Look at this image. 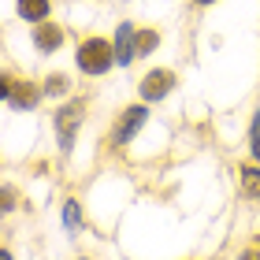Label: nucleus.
Segmentation results:
<instances>
[{"label":"nucleus","instance_id":"1","mask_svg":"<svg viewBox=\"0 0 260 260\" xmlns=\"http://www.w3.org/2000/svg\"><path fill=\"white\" fill-rule=\"evenodd\" d=\"M86 108H89L86 97H78V101H60V108H56V115H52L56 149H60L63 156H71V149H75V138H78L82 119H86Z\"/></svg>","mask_w":260,"mask_h":260},{"label":"nucleus","instance_id":"2","mask_svg":"<svg viewBox=\"0 0 260 260\" xmlns=\"http://www.w3.org/2000/svg\"><path fill=\"white\" fill-rule=\"evenodd\" d=\"M75 63H78L82 75H89V78L108 75L112 63H115V49H112V41H104V38H82V41H78V49H75Z\"/></svg>","mask_w":260,"mask_h":260},{"label":"nucleus","instance_id":"3","mask_svg":"<svg viewBox=\"0 0 260 260\" xmlns=\"http://www.w3.org/2000/svg\"><path fill=\"white\" fill-rule=\"evenodd\" d=\"M149 123V104L141 101V104H126V108L115 115V123H112V130H108V145L112 149H123V145H130V141L138 138V130Z\"/></svg>","mask_w":260,"mask_h":260},{"label":"nucleus","instance_id":"4","mask_svg":"<svg viewBox=\"0 0 260 260\" xmlns=\"http://www.w3.org/2000/svg\"><path fill=\"white\" fill-rule=\"evenodd\" d=\"M171 89H175V71H171V67H152V71H145L141 82H138V93H141V101H145V104L164 101Z\"/></svg>","mask_w":260,"mask_h":260},{"label":"nucleus","instance_id":"5","mask_svg":"<svg viewBox=\"0 0 260 260\" xmlns=\"http://www.w3.org/2000/svg\"><path fill=\"white\" fill-rule=\"evenodd\" d=\"M134 38H138V26L134 22H119V26H115V38H112V49H115V63L119 67H130L138 60V49H134Z\"/></svg>","mask_w":260,"mask_h":260},{"label":"nucleus","instance_id":"6","mask_svg":"<svg viewBox=\"0 0 260 260\" xmlns=\"http://www.w3.org/2000/svg\"><path fill=\"white\" fill-rule=\"evenodd\" d=\"M34 49L45 52V56L60 52L63 49V26H60V22H52V19L38 22V26H34Z\"/></svg>","mask_w":260,"mask_h":260},{"label":"nucleus","instance_id":"7","mask_svg":"<svg viewBox=\"0 0 260 260\" xmlns=\"http://www.w3.org/2000/svg\"><path fill=\"white\" fill-rule=\"evenodd\" d=\"M41 97H45L41 86H34L30 78H15V89H11L8 104H11V112H34V104H38Z\"/></svg>","mask_w":260,"mask_h":260},{"label":"nucleus","instance_id":"8","mask_svg":"<svg viewBox=\"0 0 260 260\" xmlns=\"http://www.w3.org/2000/svg\"><path fill=\"white\" fill-rule=\"evenodd\" d=\"M60 223H63V231L71 234V238L86 227V212H82L78 197H63V205H60Z\"/></svg>","mask_w":260,"mask_h":260},{"label":"nucleus","instance_id":"9","mask_svg":"<svg viewBox=\"0 0 260 260\" xmlns=\"http://www.w3.org/2000/svg\"><path fill=\"white\" fill-rule=\"evenodd\" d=\"M15 11H19V19H22V22L38 26V22H45V19H49L52 4H49V0H19V4H15Z\"/></svg>","mask_w":260,"mask_h":260},{"label":"nucleus","instance_id":"10","mask_svg":"<svg viewBox=\"0 0 260 260\" xmlns=\"http://www.w3.org/2000/svg\"><path fill=\"white\" fill-rule=\"evenodd\" d=\"M41 93L49 101H63L67 93H71V78L63 75V71H52V75H45V86H41Z\"/></svg>","mask_w":260,"mask_h":260},{"label":"nucleus","instance_id":"11","mask_svg":"<svg viewBox=\"0 0 260 260\" xmlns=\"http://www.w3.org/2000/svg\"><path fill=\"white\" fill-rule=\"evenodd\" d=\"M238 182H242V193L249 201H260V168H253V164L238 168Z\"/></svg>","mask_w":260,"mask_h":260},{"label":"nucleus","instance_id":"12","mask_svg":"<svg viewBox=\"0 0 260 260\" xmlns=\"http://www.w3.org/2000/svg\"><path fill=\"white\" fill-rule=\"evenodd\" d=\"M134 49H138V56H152V52L160 49V34H156V30H138Z\"/></svg>","mask_w":260,"mask_h":260},{"label":"nucleus","instance_id":"13","mask_svg":"<svg viewBox=\"0 0 260 260\" xmlns=\"http://www.w3.org/2000/svg\"><path fill=\"white\" fill-rule=\"evenodd\" d=\"M15 208H19V190L4 182V186H0V219H8Z\"/></svg>","mask_w":260,"mask_h":260},{"label":"nucleus","instance_id":"14","mask_svg":"<svg viewBox=\"0 0 260 260\" xmlns=\"http://www.w3.org/2000/svg\"><path fill=\"white\" fill-rule=\"evenodd\" d=\"M249 152H253V160H260V108L253 112V126H249Z\"/></svg>","mask_w":260,"mask_h":260},{"label":"nucleus","instance_id":"15","mask_svg":"<svg viewBox=\"0 0 260 260\" xmlns=\"http://www.w3.org/2000/svg\"><path fill=\"white\" fill-rule=\"evenodd\" d=\"M11 89H15V78H11L8 71H0V104H8V97H11Z\"/></svg>","mask_w":260,"mask_h":260},{"label":"nucleus","instance_id":"16","mask_svg":"<svg viewBox=\"0 0 260 260\" xmlns=\"http://www.w3.org/2000/svg\"><path fill=\"white\" fill-rule=\"evenodd\" d=\"M238 260H260V242H253L249 249H242V256Z\"/></svg>","mask_w":260,"mask_h":260},{"label":"nucleus","instance_id":"17","mask_svg":"<svg viewBox=\"0 0 260 260\" xmlns=\"http://www.w3.org/2000/svg\"><path fill=\"white\" fill-rule=\"evenodd\" d=\"M0 260H15V253H11L8 245H0Z\"/></svg>","mask_w":260,"mask_h":260},{"label":"nucleus","instance_id":"18","mask_svg":"<svg viewBox=\"0 0 260 260\" xmlns=\"http://www.w3.org/2000/svg\"><path fill=\"white\" fill-rule=\"evenodd\" d=\"M193 4H216V0H193Z\"/></svg>","mask_w":260,"mask_h":260},{"label":"nucleus","instance_id":"19","mask_svg":"<svg viewBox=\"0 0 260 260\" xmlns=\"http://www.w3.org/2000/svg\"><path fill=\"white\" fill-rule=\"evenodd\" d=\"M75 260H93V256H75Z\"/></svg>","mask_w":260,"mask_h":260}]
</instances>
